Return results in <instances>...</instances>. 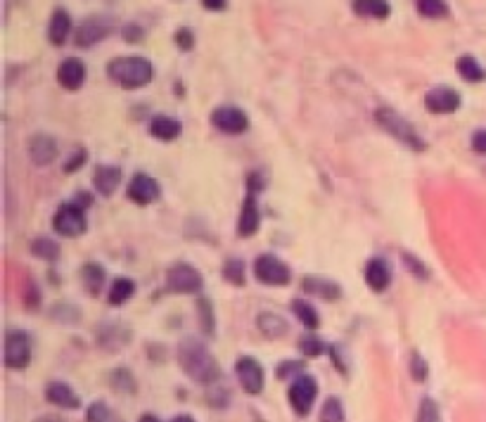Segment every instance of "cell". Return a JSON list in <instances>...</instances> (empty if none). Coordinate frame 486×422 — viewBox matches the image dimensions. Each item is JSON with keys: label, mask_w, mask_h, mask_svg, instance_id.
<instances>
[{"label": "cell", "mask_w": 486, "mask_h": 422, "mask_svg": "<svg viewBox=\"0 0 486 422\" xmlns=\"http://www.w3.org/2000/svg\"><path fill=\"white\" fill-rule=\"evenodd\" d=\"M299 290H302L304 294L318 297V299H325V301H337L339 297L344 294L342 285L325 275H304L302 283H299Z\"/></svg>", "instance_id": "15"}, {"label": "cell", "mask_w": 486, "mask_h": 422, "mask_svg": "<svg viewBox=\"0 0 486 422\" xmlns=\"http://www.w3.org/2000/svg\"><path fill=\"white\" fill-rule=\"evenodd\" d=\"M133 294H135V283L126 275H119V278H114V283L109 285L107 301H109V306H123V304H126Z\"/></svg>", "instance_id": "29"}, {"label": "cell", "mask_w": 486, "mask_h": 422, "mask_svg": "<svg viewBox=\"0 0 486 422\" xmlns=\"http://www.w3.org/2000/svg\"><path fill=\"white\" fill-rule=\"evenodd\" d=\"M221 275H223V280H226L228 285H233V287H242V285L247 283V266L242 259L230 257L223 261Z\"/></svg>", "instance_id": "31"}, {"label": "cell", "mask_w": 486, "mask_h": 422, "mask_svg": "<svg viewBox=\"0 0 486 422\" xmlns=\"http://www.w3.org/2000/svg\"><path fill=\"white\" fill-rule=\"evenodd\" d=\"M197 318H199V330L209 337H214L216 332V313H214V301L209 297H199L197 299Z\"/></svg>", "instance_id": "32"}, {"label": "cell", "mask_w": 486, "mask_h": 422, "mask_svg": "<svg viewBox=\"0 0 486 422\" xmlns=\"http://www.w3.org/2000/svg\"><path fill=\"white\" fill-rule=\"evenodd\" d=\"M290 308H292V313L297 315V320L302 322L306 330L316 332L318 327H320V313H318V308L309 299H295L290 304Z\"/></svg>", "instance_id": "27"}, {"label": "cell", "mask_w": 486, "mask_h": 422, "mask_svg": "<svg viewBox=\"0 0 486 422\" xmlns=\"http://www.w3.org/2000/svg\"><path fill=\"white\" fill-rule=\"evenodd\" d=\"M245 185H247L249 195H259V192L268 185V181H266V176L261 171H249L245 176Z\"/></svg>", "instance_id": "45"}, {"label": "cell", "mask_w": 486, "mask_h": 422, "mask_svg": "<svg viewBox=\"0 0 486 422\" xmlns=\"http://www.w3.org/2000/svg\"><path fill=\"white\" fill-rule=\"evenodd\" d=\"M76 207H81L83 211H88L90 209V204H93V195L90 192H86V190H79L76 195H74V200H72Z\"/></svg>", "instance_id": "50"}, {"label": "cell", "mask_w": 486, "mask_h": 422, "mask_svg": "<svg viewBox=\"0 0 486 422\" xmlns=\"http://www.w3.org/2000/svg\"><path fill=\"white\" fill-rule=\"evenodd\" d=\"M257 327L268 339H278V337H283V334H288V320L280 313H273V311H261L257 315Z\"/></svg>", "instance_id": "25"}, {"label": "cell", "mask_w": 486, "mask_h": 422, "mask_svg": "<svg viewBox=\"0 0 486 422\" xmlns=\"http://www.w3.org/2000/svg\"><path fill=\"white\" fill-rule=\"evenodd\" d=\"M34 422H65V420L58 418V415H41V418H36Z\"/></svg>", "instance_id": "52"}, {"label": "cell", "mask_w": 486, "mask_h": 422, "mask_svg": "<svg viewBox=\"0 0 486 422\" xmlns=\"http://www.w3.org/2000/svg\"><path fill=\"white\" fill-rule=\"evenodd\" d=\"M112 34V22L104 17H88L86 22H81L76 31H74V43L79 48H90L95 43H102Z\"/></svg>", "instance_id": "13"}, {"label": "cell", "mask_w": 486, "mask_h": 422, "mask_svg": "<svg viewBox=\"0 0 486 422\" xmlns=\"http://www.w3.org/2000/svg\"><path fill=\"white\" fill-rule=\"evenodd\" d=\"M171 422H195V418H190V415H176Z\"/></svg>", "instance_id": "54"}, {"label": "cell", "mask_w": 486, "mask_h": 422, "mask_svg": "<svg viewBox=\"0 0 486 422\" xmlns=\"http://www.w3.org/2000/svg\"><path fill=\"white\" fill-rule=\"evenodd\" d=\"M415 10L422 17H429V20H444V17H448V12H451V5L444 3V0H417Z\"/></svg>", "instance_id": "33"}, {"label": "cell", "mask_w": 486, "mask_h": 422, "mask_svg": "<svg viewBox=\"0 0 486 422\" xmlns=\"http://www.w3.org/2000/svg\"><path fill=\"white\" fill-rule=\"evenodd\" d=\"M126 197L133 204H138V207H147V204L161 200V185L149 173H133L126 185Z\"/></svg>", "instance_id": "10"}, {"label": "cell", "mask_w": 486, "mask_h": 422, "mask_svg": "<svg viewBox=\"0 0 486 422\" xmlns=\"http://www.w3.org/2000/svg\"><path fill=\"white\" fill-rule=\"evenodd\" d=\"M375 121H377V126L382 128V131H387L391 138L398 140L401 145H406L408 150H413V152H425L427 150L425 138H422V135L415 131L413 123H410L403 114H398L396 109L382 104V107L375 109Z\"/></svg>", "instance_id": "3"}, {"label": "cell", "mask_w": 486, "mask_h": 422, "mask_svg": "<svg viewBox=\"0 0 486 422\" xmlns=\"http://www.w3.org/2000/svg\"><path fill=\"white\" fill-rule=\"evenodd\" d=\"M50 318L58 320V322H69V325H74V322L81 320V311H79V306H74V304H58V306L50 308Z\"/></svg>", "instance_id": "38"}, {"label": "cell", "mask_w": 486, "mask_h": 422, "mask_svg": "<svg viewBox=\"0 0 486 422\" xmlns=\"http://www.w3.org/2000/svg\"><path fill=\"white\" fill-rule=\"evenodd\" d=\"M297 349L302 351L304 356L316 358V356H323V353H328L330 346H328L325 342H323L320 337H316L313 332H309V334H302V337H299Z\"/></svg>", "instance_id": "34"}, {"label": "cell", "mask_w": 486, "mask_h": 422, "mask_svg": "<svg viewBox=\"0 0 486 422\" xmlns=\"http://www.w3.org/2000/svg\"><path fill=\"white\" fill-rule=\"evenodd\" d=\"M415 422H439V403L434 399H422L417 406Z\"/></svg>", "instance_id": "41"}, {"label": "cell", "mask_w": 486, "mask_h": 422, "mask_svg": "<svg viewBox=\"0 0 486 422\" xmlns=\"http://www.w3.org/2000/svg\"><path fill=\"white\" fill-rule=\"evenodd\" d=\"M31 337L24 330H8L5 332V368L24 370L31 363Z\"/></svg>", "instance_id": "7"}, {"label": "cell", "mask_w": 486, "mask_h": 422, "mask_svg": "<svg viewBox=\"0 0 486 422\" xmlns=\"http://www.w3.org/2000/svg\"><path fill=\"white\" fill-rule=\"evenodd\" d=\"M173 43L178 46L180 53H190L195 48V31L188 27H180L176 34H173Z\"/></svg>", "instance_id": "43"}, {"label": "cell", "mask_w": 486, "mask_h": 422, "mask_svg": "<svg viewBox=\"0 0 486 422\" xmlns=\"http://www.w3.org/2000/svg\"><path fill=\"white\" fill-rule=\"evenodd\" d=\"M29 250H31V257L41 259V261H48V264H55L62 254L60 242L48 238V235H39V238H34Z\"/></svg>", "instance_id": "26"}, {"label": "cell", "mask_w": 486, "mask_h": 422, "mask_svg": "<svg viewBox=\"0 0 486 422\" xmlns=\"http://www.w3.org/2000/svg\"><path fill=\"white\" fill-rule=\"evenodd\" d=\"M121 39L126 41V43H133V46H138V43L145 41V29H142L140 24H123Z\"/></svg>", "instance_id": "46"}, {"label": "cell", "mask_w": 486, "mask_h": 422, "mask_svg": "<svg viewBox=\"0 0 486 422\" xmlns=\"http://www.w3.org/2000/svg\"><path fill=\"white\" fill-rule=\"evenodd\" d=\"M166 287L176 294H202L204 275L197 266L178 261L166 268Z\"/></svg>", "instance_id": "4"}, {"label": "cell", "mask_w": 486, "mask_h": 422, "mask_svg": "<svg viewBox=\"0 0 486 422\" xmlns=\"http://www.w3.org/2000/svg\"><path fill=\"white\" fill-rule=\"evenodd\" d=\"M86 422H123L119 413H114L104 401H95L86 411Z\"/></svg>", "instance_id": "35"}, {"label": "cell", "mask_w": 486, "mask_h": 422, "mask_svg": "<svg viewBox=\"0 0 486 422\" xmlns=\"http://www.w3.org/2000/svg\"><path fill=\"white\" fill-rule=\"evenodd\" d=\"M157 76V69L142 55H121L107 62V79L123 90H138L149 86Z\"/></svg>", "instance_id": "2"}, {"label": "cell", "mask_w": 486, "mask_h": 422, "mask_svg": "<svg viewBox=\"0 0 486 422\" xmlns=\"http://www.w3.org/2000/svg\"><path fill=\"white\" fill-rule=\"evenodd\" d=\"M259 228H261V211H259L257 195H249L247 192L238 219V235L240 238H252V235L259 233Z\"/></svg>", "instance_id": "21"}, {"label": "cell", "mask_w": 486, "mask_h": 422, "mask_svg": "<svg viewBox=\"0 0 486 422\" xmlns=\"http://www.w3.org/2000/svg\"><path fill=\"white\" fill-rule=\"evenodd\" d=\"M121 178H123V171L121 166H114V164H97L93 169V188L100 197H112L121 185Z\"/></svg>", "instance_id": "17"}, {"label": "cell", "mask_w": 486, "mask_h": 422, "mask_svg": "<svg viewBox=\"0 0 486 422\" xmlns=\"http://www.w3.org/2000/svg\"><path fill=\"white\" fill-rule=\"evenodd\" d=\"M79 278H81V285H83L86 294L97 297L100 292H102L104 283H107V271H104V266H102V264H97V261H88V264L81 266Z\"/></svg>", "instance_id": "24"}, {"label": "cell", "mask_w": 486, "mask_h": 422, "mask_svg": "<svg viewBox=\"0 0 486 422\" xmlns=\"http://www.w3.org/2000/svg\"><path fill=\"white\" fill-rule=\"evenodd\" d=\"M472 150L479 152V154H486V128H479V131L472 133Z\"/></svg>", "instance_id": "49"}, {"label": "cell", "mask_w": 486, "mask_h": 422, "mask_svg": "<svg viewBox=\"0 0 486 422\" xmlns=\"http://www.w3.org/2000/svg\"><path fill=\"white\" fill-rule=\"evenodd\" d=\"M24 306L29 308V311H36V308L41 306V292L31 285V287L27 290V294H24Z\"/></svg>", "instance_id": "48"}, {"label": "cell", "mask_w": 486, "mask_h": 422, "mask_svg": "<svg viewBox=\"0 0 486 422\" xmlns=\"http://www.w3.org/2000/svg\"><path fill=\"white\" fill-rule=\"evenodd\" d=\"M235 375L242 384L247 394L257 396L264 389L266 375H264V365H261L254 356H240L238 363H235Z\"/></svg>", "instance_id": "12"}, {"label": "cell", "mask_w": 486, "mask_h": 422, "mask_svg": "<svg viewBox=\"0 0 486 422\" xmlns=\"http://www.w3.org/2000/svg\"><path fill=\"white\" fill-rule=\"evenodd\" d=\"M456 69L460 74V79L467 81V83H482V81L486 79L484 67L479 64V60L472 57V55H463V57H458Z\"/></svg>", "instance_id": "30"}, {"label": "cell", "mask_w": 486, "mask_h": 422, "mask_svg": "<svg viewBox=\"0 0 486 422\" xmlns=\"http://www.w3.org/2000/svg\"><path fill=\"white\" fill-rule=\"evenodd\" d=\"M304 370H306V363L299 361V358H290V361H283L278 363L276 368V377L278 380H285V377H292V375H304Z\"/></svg>", "instance_id": "42"}, {"label": "cell", "mask_w": 486, "mask_h": 422, "mask_svg": "<svg viewBox=\"0 0 486 422\" xmlns=\"http://www.w3.org/2000/svg\"><path fill=\"white\" fill-rule=\"evenodd\" d=\"M351 8L360 17H372V20H387L391 15V5L387 0H353Z\"/></svg>", "instance_id": "28"}, {"label": "cell", "mask_w": 486, "mask_h": 422, "mask_svg": "<svg viewBox=\"0 0 486 422\" xmlns=\"http://www.w3.org/2000/svg\"><path fill=\"white\" fill-rule=\"evenodd\" d=\"M147 133L161 142H171V140L180 138V133H183V123H180L178 119H173V116L157 114L147 121Z\"/></svg>", "instance_id": "23"}, {"label": "cell", "mask_w": 486, "mask_h": 422, "mask_svg": "<svg viewBox=\"0 0 486 422\" xmlns=\"http://www.w3.org/2000/svg\"><path fill=\"white\" fill-rule=\"evenodd\" d=\"M408 368H410V377L415 382H425L429 377V363L425 361L420 351H413L410 353V361H408Z\"/></svg>", "instance_id": "39"}, {"label": "cell", "mask_w": 486, "mask_h": 422, "mask_svg": "<svg viewBox=\"0 0 486 422\" xmlns=\"http://www.w3.org/2000/svg\"><path fill=\"white\" fill-rule=\"evenodd\" d=\"M344 403L337 396H328L320 411V422H344Z\"/></svg>", "instance_id": "36"}, {"label": "cell", "mask_w": 486, "mask_h": 422, "mask_svg": "<svg viewBox=\"0 0 486 422\" xmlns=\"http://www.w3.org/2000/svg\"><path fill=\"white\" fill-rule=\"evenodd\" d=\"M254 278L268 287H285L292 283V268L276 254H259L254 261Z\"/></svg>", "instance_id": "5"}, {"label": "cell", "mask_w": 486, "mask_h": 422, "mask_svg": "<svg viewBox=\"0 0 486 422\" xmlns=\"http://www.w3.org/2000/svg\"><path fill=\"white\" fill-rule=\"evenodd\" d=\"M202 8L211 12H223L230 8V3H226V0H202Z\"/></svg>", "instance_id": "51"}, {"label": "cell", "mask_w": 486, "mask_h": 422, "mask_svg": "<svg viewBox=\"0 0 486 422\" xmlns=\"http://www.w3.org/2000/svg\"><path fill=\"white\" fill-rule=\"evenodd\" d=\"M211 123L216 131L226 135H242L249 131V116L245 109L235 107V104H221L211 111Z\"/></svg>", "instance_id": "9"}, {"label": "cell", "mask_w": 486, "mask_h": 422, "mask_svg": "<svg viewBox=\"0 0 486 422\" xmlns=\"http://www.w3.org/2000/svg\"><path fill=\"white\" fill-rule=\"evenodd\" d=\"M330 358H332L335 368H337L339 372H346L349 368V361H346V349L342 344H330Z\"/></svg>", "instance_id": "47"}, {"label": "cell", "mask_w": 486, "mask_h": 422, "mask_svg": "<svg viewBox=\"0 0 486 422\" xmlns=\"http://www.w3.org/2000/svg\"><path fill=\"white\" fill-rule=\"evenodd\" d=\"M178 365L190 380L204 387H214L221 380V365L209 346L197 337H183L178 344Z\"/></svg>", "instance_id": "1"}, {"label": "cell", "mask_w": 486, "mask_h": 422, "mask_svg": "<svg viewBox=\"0 0 486 422\" xmlns=\"http://www.w3.org/2000/svg\"><path fill=\"white\" fill-rule=\"evenodd\" d=\"M53 231L60 238H81L88 231V219H86V211L76 207L74 202H67L53 214Z\"/></svg>", "instance_id": "6"}, {"label": "cell", "mask_w": 486, "mask_h": 422, "mask_svg": "<svg viewBox=\"0 0 486 422\" xmlns=\"http://www.w3.org/2000/svg\"><path fill=\"white\" fill-rule=\"evenodd\" d=\"M138 422H161L157 415H152V413H147V415H142V418Z\"/></svg>", "instance_id": "53"}, {"label": "cell", "mask_w": 486, "mask_h": 422, "mask_svg": "<svg viewBox=\"0 0 486 422\" xmlns=\"http://www.w3.org/2000/svg\"><path fill=\"white\" fill-rule=\"evenodd\" d=\"M86 161H88V150H86V147H76V150H74L69 157H67L65 164H62V171H65L67 176H72V173H76V171L83 169Z\"/></svg>", "instance_id": "40"}, {"label": "cell", "mask_w": 486, "mask_h": 422, "mask_svg": "<svg viewBox=\"0 0 486 422\" xmlns=\"http://www.w3.org/2000/svg\"><path fill=\"white\" fill-rule=\"evenodd\" d=\"M363 278H365L367 287L372 292H377V294H382V292L389 290L391 280H394V268H391V264L384 257H372V259H367V264L363 268Z\"/></svg>", "instance_id": "14"}, {"label": "cell", "mask_w": 486, "mask_h": 422, "mask_svg": "<svg viewBox=\"0 0 486 422\" xmlns=\"http://www.w3.org/2000/svg\"><path fill=\"white\" fill-rule=\"evenodd\" d=\"M74 29V22H72V15L67 12L62 5H58V8L53 10V15H50V22H48V41L53 43L55 48H62L67 41H69Z\"/></svg>", "instance_id": "19"}, {"label": "cell", "mask_w": 486, "mask_h": 422, "mask_svg": "<svg viewBox=\"0 0 486 422\" xmlns=\"http://www.w3.org/2000/svg\"><path fill=\"white\" fill-rule=\"evenodd\" d=\"M46 399H48V403H53V406H58V408H65V411H76V408H81L79 394L72 389V384H67L62 380L48 382Z\"/></svg>", "instance_id": "22"}, {"label": "cell", "mask_w": 486, "mask_h": 422, "mask_svg": "<svg viewBox=\"0 0 486 422\" xmlns=\"http://www.w3.org/2000/svg\"><path fill=\"white\" fill-rule=\"evenodd\" d=\"M60 154L58 140L50 133H34L29 138V159L36 166H50Z\"/></svg>", "instance_id": "16"}, {"label": "cell", "mask_w": 486, "mask_h": 422, "mask_svg": "<svg viewBox=\"0 0 486 422\" xmlns=\"http://www.w3.org/2000/svg\"><path fill=\"white\" fill-rule=\"evenodd\" d=\"M463 104V95L451 86H434L425 93V109L429 114H453Z\"/></svg>", "instance_id": "11"}, {"label": "cell", "mask_w": 486, "mask_h": 422, "mask_svg": "<svg viewBox=\"0 0 486 422\" xmlns=\"http://www.w3.org/2000/svg\"><path fill=\"white\" fill-rule=\"evenodd\" d=\"M109 382H112V387H114L116 392H121V394H133L135 392V380H133V375H130L126 368H116L109 375Z\"/></svg>", "instance_id": "37"}, {"label": "cell", "mask_w": 486, "mask_h": 422, "mask_svg": "<svg viewBox=\"0 0 486 422\" xmlns=\"http://www.w3.org/2000/svg\"><path fill=\"white\" fill-rule=\"evenodd\" d=\"M97 342L107 351H119L130 342V327L123 325L121 320H107L100 325Z\"/></svg>", "instance_id": "18"}, {"label": "cell", "mask_w": 486, "mask_h": 422, "mask_svg": "<svg viewBox=\"0 0 486 422\" xmlns=\"http://www.w3.org/2000/svg\"><path fill=\"white\" fill-rule=\"evenodd\" d=\"M58 83L65 90H79L86 83V64L79 57H67L58 67Z\"/></svg>", "instance_id": "20"}, {"label": "cell", "mask_w": 486, "mask_h": 422, "mask_svg": "<svg viewBox=\"0 0 486 422\" xmlns=\"http://www.w3.org/2000/svg\"><path fill=\"white\" fill-rule=\"evenodd\" d=\"M318 399V382L313 375L304 372V375L295 377V382L290 384L288 389V401L290 406L295 408L297 415H309L311 408Z\"/></svg>", "instance_id": "8"}, {"label": "cell", "mask_w": 486, "mask_h": 422, "mask_svg": "<svg viewBox=\"0 0 486 422\" xmlns=\"http://www.w3.org/2000/svg\"><path fill=\"white\" fill-rule=\"evenodd\" d=\"M403 264H406V268L413 273L415 278H420V280H429V268L417 257H413V254L403 252Z\"/></svg>", "instance_id": "44"}]
</instances>
